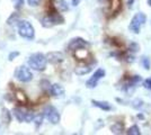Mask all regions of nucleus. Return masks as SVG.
Here are the masks:
<instances>
[{
	"label": "nucleus",
	"mask_w": 151,
	"mask_h": 135,
	"mask_svg": "<svg viewBox=\"0 0 151 135\" xmlns=\"http://www.w3.org/2000/svg\"><path fill=\"white\" fill-rule=\"evenodd\" d=\"M47 64L46 55L42 53H34L28 58V65L29 68L35 71H44Z\"/></svg>",
	"instance_id": "nucleus-1"
},
{
	"label": "nucleus",
	"mask_w": 151,
	"mask_h": 135,
	"mask_svg": "<svg viewBox=\"0 0 151 135\" xmlns=\"http://www.w3.org/2000/svg\"><path fill=\"white\" fill-rule=\"evenodd\" d=\"M147 21V16L145 13H138L133 16V18L130 21L129 25V29L133 32L134 34H138L141 29V27L145 25V23Z\"/></svg>",
	"instance_id": "nucleus-2"
},
{
	"label": "nucleus",
	"mask_w": 151,
	"mask_h": 135,
	"mask_svg": "<svg viewBox=\"0 0 151 135\" xmlns=\"http://www.w3.org/2000/svg\"><path fill=\"white\" fill-rule=\"evenodd\" d=\"M18 33L22 37L27 39H33L34 35H35L34 27L27 20H20V21H18Z\"/></svg>",
	"instance_id": "nucleus-3"
},
{
	"label": "nucleus",
	"mask_w": 151,
	"mask_h": 135,
	"mask_svg": "<svg viewBox=\"0 0 151 135\" xmlns=\"http://www.w3.org/2000/svg\"><path fill=\"white\" fill-rule=\"evenodd\" d=\"M13 113H14V115H15V117L18 119L19 122L31 123V122H33L34 116H35L32 110L26 109L24 107H16V108H14Z\"/></svg>",
	"instance_id": "nucleus-4"
},
{
	"label": "nucleus",
	"mask_w": 151,
	"mask_h": 135,
	"mask_svg": "<svg viewBox=\"0 0 151 135\" xmlns=\"http://www.w3.org/2000/svg\"><path fill=\"white\" fill-rule=\"evenodd\" d=\"M64 23V18L60 14H58L57 11H53L50 15H47L46 17H44L42 19V25L46 27V28H50L54 25H61Z\"/></svg>",
	"instance_id": "nucleus-5"
},
{
	"label": "nucleus",
	"mask_w": 151,
	"mask_h": 135,
	"mask_svg": "<svg viewBox=\"0 0 151 135\" xmlns=\"http://www.w3.org/2000/svg\"><path fill=\"white\" fill-rule=\"evenodd\" d=\"M15 77L18 79L22 82H29L33 79V73L29 70V68H27L25 65L18 66L15 71Z\"/></svg>",
	"instance_id": "nucleus-6"
},
{
	"label": "nucleus",
	"mask_w": 151,
	"mask_h": 135,
	"mask_svg": "<svg viewBox=\"0 0 151 135\" xmlns=\"http://www.w3.org/2000/svg\"><path fill=\"white\" fill-rule=\"evenodd\" d=\"M44 116L46 117V119L53 124V125H57L58 123L60 122L61 117H60V113L58 111V109L53 106H46L44 109Z\"/></svg>",
	"instance_id": "nucleus-7"
},
{
	"label": "nucleus",
	"mask_w": 151,
	"mask_h": 135,
	"mask_svg": "<svg viewBox=\"0 0 151 135\" xmlns=\"http://www.w3.org/2000/svg\"><path fill=\"white\" fill-rule=\"evenodd\" d=\"M105 74H106V72H105L104 69H97V70L95 71L94 74H93V77L89 78L88 80H87V82H86V87L89 88V89L95 88V87L98 84V81L105 77Z\"/></svg>",
	"instance_id": "nucleus-8"
},
{
	"label": "nucleus",
	"mask_w": 151,
	"mask_h": 135,
	"mask_svg": "<svg viewBox=\"0 0 151 135\" xmlns=\"http://www.w3.org/2000/svg\"><path fill=\"white\" fill-rule=\"evenodd\" d=\"M87 46H88V43L83 39L75 37V39H72L70 41L69 45H68V50L72 52H78L82 50V49H85V47H87Z\"/></svg>",
	"instance_id": "nucleus-9"
},
{
	"label": "nucleus",
	"mask_w": 151,
	"mask_h": 135,
	"mask_svg": "<svg viewBox=\"0 0 151 135\" xmlns=\"http://www.w3.org/2000/svg\"><path fill=\"white\" fill-rule=\"evenodd\" d=\"M46 59L49 62L53 63V64H59L64 60V55L61 52H50L46 54Z\"/></svg>",
	"instance_id": "nucleus-10"
},
{
	"label": "nucleus",
	"mask_w": 151,
	"mask_h": 135,
	"mask_svg": "<svg viewBox=\"0 0 151 135\" xmlns=\"http://www.w3.org/2000/svg\"><path fill=\"white\" fill-rule=\"evenodd\" d=\"M51 94L54 97L62 98V97L64 96V88L59 84H52V87H51Z\"/></svg>",
	"instance_id": "nucleus-11"
},
{
	"label": "nucleus",
	"mask_w": 151,
	"mask_h": 135,
	"mask_svg": "<svg viewBox=\"0 0 151 135\" xmlns=\"http://www.w3.org/2000/svg\"><path fill=\"white\" fill-rule=\"evenodd\" d=\"M93 69V65L91 64H81L78 65L75 69V72L78 74V76H83V74H87L89 73Z\"/></svg>",
	"instance_id": "nucleus-12"
},
{
	"label": "nucleus",
	"mask_w": 151,
	"mask_h": 135,
	"mask_svg": "<svg viewBox=\"0 0 151 135\" xmlns=\"http://www.w3.org/2000/svg\"><path fill=\"white\" fill-rule=\"evenodd\" d=\"M91 104L94 105L95 107L99 108L101 110H105V111H109L112 110V106L108 101H99V100H91Z\"/></svg>",
	"instance_id": "nucleus-13"
},
{
	"label": "nucleus",
	"mask_w": 151,
	"mask_h": 135,
	"mask_svg": "<svg viewBox=\"0 0 151 135\" xmlns=\"http://www.w3.org/2000/svg\"><path fill=\"white\" fill-rule=\"evenodd\" d=\"M53 5L59 11H67L69 9V6L65 0H53Z\"/></svg>",
	"instance_id": "nucleus-14"
},
{
	"label": "nucleus",
	"mask_w": 151,
	"mask_h": 135,
	"mask_svg": "<svg viewBox=\"0 0 151 135\" xmlns=\"http://www.w3.org/2000/svg\"><path fill=\"white\" fill-rule=\"evenodd\" d=\"M111 132L113 134H123V132H124V124L121 122L114 123L113 125L111 126Z\"/></svg>",
	"instance_id": "nucleus-15"
},
{
	"label": "nucleus",
	"mask_w": 151,
	"mask_h": 135,
	"mask_svg": "<svg viewBox=\"0 0 151 135\" xmlns=\"http://www.w3.org/2000/svg\"><path fill=\"white\" fill-rule=\"evenodd\" d=\"M15 97H16V99H17V101H19V103L22 104H26L27 103V97H26V95L23 92V91H17L16 92V95H15Z\"/></svg>",
	"instance_id": "nucleus-16"
},
{
	"label": "nucleus",
	"mask_w": 151,
	"mask_h": 135,
	"mask_svg": "<svg viewBox=\"0 0 151 135\" xmlns=\"http://www.w3.org/2000/svg\"><path fill=\"white\" fill-rule=\"evenodd\" d=\"M126 134L127 135H140L141 134V132H140V129H139V127L137 126V125H133V126H131L130 129L126 131Z\"/></svg>",
	"instance_id": "nucleus-17"
},
{
	"label": "nucleus",
	"mask_w": 151,
	"mask_h": 135,
	"mask_svg": "<svg viewBox=\"0 0 151 135\" xmlns=\"http://www.w3.org/2000/svg\"><path fill=\"white\" fill-rule=\"evenodd\" d=\"M43 117H44V114H38V115L34 116L33 122L35 123L36 127H38V126H41V125H42V123H43Z\"/></svg>",
	"instance_id": "nucleus-18"
},
{
	"label": "nucleus",
	"mask_w": 151,
	"mask_h": 135,
	"mask_svg": "<svg viewBox=\"0 0 151 135\" xmlns=\"http://www.w3.org/2000/svg\"><path fill=\"white\" fill-rule=\"evenodd\" d=\"M51 87H52V86H51L50 82H49L47 80H43V81L41 82V88H42V90L45 91V92H49V91L51 92Z\"/></svg>",
	"instance_id": "nucleus-19"
},
{
	"label": "nucleus",
	"mask_w": 151,
	"mask_h": 135,
	"mask_svg": "<svg viewBox=\"0 0 151 135\" xmlns=\"http://www.w3.org/2000/svg\"><path fill=\"white\" fill-rule=\"evenodd\" d=\"M141 63H142V65H143V68H145V70H150V68H151L150 59H148L147 56H143L142 60H141Z\"/></svg>",
	"instance_id": "nucleus-20"
},
{
	"label": "nucleus",
	"mask_w": 151,
	"mask_h": 135,
	"mask_svg": "<svg viewBox=\"0 0 151 135\" xmlns=\"http://www.w3.org/2000/svg\"><path fill=\"white\" fill-rule=\"evenodd\" d=\"M18 18L19 17H18V15H17V14H13V15L8 18V20H7V24H8V25H14V24L18 20Z\"/></svg>",
	"instance_id": "nucleus-21"
},
{
	"label": "nucleus",
	"mask_w": 151,
	"mask_h": 135,
	"mask_svg": "<svg viewBox=\"0 0 151 135\" xmlns=\"http://www.w3.org/2000/svg\"><path fill=\"white\" fill-rule=\"evenodd\" d=\"M132 106L134 107V108L139 109V108H141V107L143 106V101H142L141 99H134V100L132 101Z\"/></svg>",
	"instance_id": "nucleus-22"
},
{
	"label": "nucleus",
	"mask_w": 151,
	"mask_h": 135,
	"mask_svg": "<svg viewBox=\"0 0 151 135\" xmlns=\"http://www.w3.org/2000/svg\"><path fill=\"white\" fill-rule=\"evenodd\" d=\"M13 4H14L15 9L19 10L22 7L24 6V0H13Z\"/></svg>",
	"instance_id": "nucleus-23"
},
{
	"label": "nucleus",
	"mask_w": 151,
	"mask_h": 135,
	"mask_svg": "<svg viewBox=\"0 0 151 135\" xmlns=\"http://www.w3.org/2000/svg\"><path fill=\"white\" fill-rule=\"evenodd\" d=\"M5 117H7V119L6 121L4 119V121H5L7 124H9V122H10V113L7 109H2V118H5Z\"/></svg>",
	"instance_id": "nucleus-24"
},
{
	"label": "nucleus",
	"mask_w": 151,
	"mask_h": 135,
	"mask_svg": "<svg viewBox=\"0 0 151 135\" xmlns=\"http://www.w3.org/2000/svg\"><path fill=\"white\" fill-rule=\"evenodd\" d=\"M139 44H137V43H131L130 44V46H129V51L130 52H133V53H135V52L139 51Z\"/></svg>",
	"instance_id": "nucleus-25"
},
{
	"label": "nucleus",
	"mask_w": 151,
	"mask_h": 135,
	"mask_svg": "<svg viewBox=\"0 0 151 135\" xmlns=\"http://www.w3.org/2000/svg\"><path fill=\"white\" fill-rule=\"evenodd\" d=\"M143 87H145V89L148 90H151V79H145V81H143Z\"/></svg>",
	"instance_id": "nucleus-26"
},
{
	"label": "nucleus",
	"mask_w": 151,
	"mask_h": 135,
	"mask_svg": "<svg viewBox=\"0 0 151 135\" xmlns=\"http://www.w3.org/2000/svg\"><path fill=\"white\" fill-rule=\"evenodd\" d=\"M27 2H28V5L32 7H37L40 5V2H41V0H27Z\"/></svg>",
	"instance_id": "nucleus-27"
},
{
	"label": "nucleus",
	"mask_w": 151,
	"mask_h": 135,
	"mask_svg": "<svg viewBox=\"0 0 151 135\" xmlns=\"http://www.w3.org/2000/svg\"><path fill=\"white\" fill-rule=\"evenodd\" d=\"M18 55H19L18 52H14V53H10V54H9V61H13L14 59L16 58V56H18Z\"/></svg>",
	"instance_id": "nucleus-28"
},
{
	"label": "nucleus",
	"mask_w": 151,
	"mask_h": 135,
	"mask_svg": "<svg viewBox=\"0 0 151 135\" xmlns=\"http://www.w3.org/2000/svg\"><path fill=\"white\" fill-rule=\"evenodd\" d=\"M125 60L129 62V63L134 62V56H133V55H131V54H129V55H126V56H125Z\"/></svg>",
	"instance_id": "nucleus-29"
},
{
	"label": "nucleus",
	"mask_w": 151,
	"mask_h": 135,
	"mask_svg": "<svg viewBox=\"0 0 151 135\" xmlns=\"http://www.w3.org/2000/svg\"><path fill=\"white\" fill-rule=\"evenodd\" d=\"M80 1H81V0H72V5H73V6H78Z\"/></svg>",
	"instance_id": "nucleus-30"
},
{
	"label": "nucleus",
	"mask_w": 151,
	"mask_h": 135,
	"mask_svg": "<svg viewBox=\"0 0 151 135\" xmlns=\"http://www.w3.org/2000/svg\"><path fill=\"white\" fill-rule=\"evenodd\" d=\"M133 1H134V0H129V2H127V4H129V7H130V8H131V7L133 6Z\"/></svg>",
	"instance_id": "nucleus-31"
},
{
	"label": "nucleus",
	"mask_w": 151,
	"mask_h": 135,
	"mask_svg": "<svg viewBox=\"0 0 151 135\" xmlns=\"http://www.w3.org/2000/svg\"><path fill=\"white\" fill-rule=\"evenodd\" d=\"M138 118H140V119H143V115H142V114H138Z\"/></svg>",
	"instance_id": "nucleus-32"
},
{
	"label": "nucleus",
	"mask_w": 151,
	"mask_h": 135,
	"mask_svg": "<svg viewBox=\"0 0 151 135\" xmlns=\"http://www.w3.org/2000/svg\"><path fill=\"white\" fill-rule=\"evenodd\" d=\"M99 1H101V2H107L108 0H99Z\"/></svg>",
	"instance_id": "nucleus-33"
},
{
	"label": "nucleus",
	"mask_w": 151,
	"mask_h": 135,
	"mask_svg": "<svg viewBox=\"0 0 151 135\" xmlns=\"http://www.w3.org/2000/svg\"><path fill=\"white\" fill-rule=\"evenodd\" d=\"M148 5H149V6H151V0H148Z\"/></svg>",
	"instance_id": "nucleus-34"
}]
</instances>
